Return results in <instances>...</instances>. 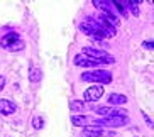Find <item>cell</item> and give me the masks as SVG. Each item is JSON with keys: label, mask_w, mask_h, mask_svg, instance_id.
I'll list each match as a JSON object with an SVG mask.
<instances>
[{"label": "cell", "mask_w": 154, "mask_h": 137, "mask_svg": "<svg viewBox=\"0 0 154 137\" xmlns=\"http://www.w3.org/2000/svg\"><path fill=\"white\" fill-rule=\"evenodd\" d=\"M0 47L5 51H10V53H17V51H22L26 47V42L22 41V37L17 32H9L0 39Z\"/></svg>", "instance_id": "6da1fadb"}, {"label": "cell", "mask_w": 154, "mask_h": 137, "mask_svg": "<svg viewBox=\"0 0 154 137\" xmlns=\"http://www.w3.org/2000/svg\"><path fill=\"white\" fill-rule=\"evenodd\" d=\"M82 53L86 54L88 58H91V59H95L97 63H100V64H113L115 63V58H113L112 54H109L107 51H103V49H97V47L86 46V47H83Z\"/></svg>", "instance_id": "7a4b0ae2"}, {"label": "cell", "mask_w": 154, "mask_h": 137, "mask_svg": "<svg viewBox=\"0 0 154 137\" xmlns=\"http://www.w3.org/2000/svg\"><path fill=\"white\" fill-rule=\"evenodd\" d=\"M82 81H95L102 85L112 83V73L107 69H95V71H85L82 73Z\"/></svg>", "instance_id": "3957f363"}, {"label": "cell", "mask_w": 154, "mask_h": 137, "mask_svg": "<svg viewBox=\"0 0 154 137\" xmlns=\"http://www.w3.org/2000/svg\"><path fill=\"white\" fill-rule=\"evenodd\" d=\"M91 127H124L129 123V117H102V119H97V120H91Z\"/></svg>", "instance_id": "277c9868"}, {"label": "cell", "mask_w": 154, "mask_h": 137, "mask_svg": "<svg viewBox=\"0 0 154 137\" xmlns=\"http://www.w3.org/2000/svg\"><path fill=\"white\" fill-rule=\"evenodd\" d=\"M103 96V87L102 85H95V87L86 88L85 93H83V98H85L86 103H91V102H97Z\"/></svg>", "instance_id": "5b68a950"}, {"label": "cell", "mask_w": 154, "mask_h": 137, "mask_svg": "<svg viewBox=\"0 0 154 137\" xmlns=\"http://www.w3.org/2000/svg\"><path fill=\"white\" fill-rule=\"evenodd\" d=\"M95 112L102 117H127V110L124 108H112V107H97Z\"/></svg>", "instance_id": "8992f818"}, {"label": "cell", "mask_w": 154, "mask_h": 137, "mask_svg": "<svg viewBox=\"0 0 154 137\" xmlns=\"http://www.w3.org/2000/svg\"><path fill=\"white\" fill-rule=\"evenodd\" d=\"M73 63L76 64V66H80V68H95V66L100 64V63H97L95 59H91V58H88L86 54H83V53H80V54L75 56Z\"/></svg>", "instance_id": "52a82bcc"}, {"label": "cell", "mask_w": 154, "mask_h": 137, "mask_svg": "<svg viewBox=\"0 0 154 137\" xmlns=\"http://www.w3.org/2000/svg\"><path fill=\"white\" fill-rule=\"evenodd\" d=\"M17 112V103L12 100H7V98H2L0 100V114L2 115H14Z\"/></svg>", "instance_id": "ba28073f"}, {"label": "cell", "mask_w": 154, "mask_h": 137, "mask_svg": "<svg viewBox=\"0 0 154 137\" xmlns=\"http://www.w3.org/2000/svg\"><path fill=\"white\" fill-rule=\"evenodd\" d=\"M102 135H112V132L105 130V129L91 127V125H90V127H86L85 130L80 134V137H102Z\"/></svg>", "instance_id": "9c48e42d"}, {"label": "cell", "mask_w": 154, "mask_h": 137, "mask_svg": "<svg viewBox=\"0 0 154 137\" xmlns=\"http://www.w3.org/2000/svg\"><path fill=\"white\" fill-rule=\"evenodd\" d=\"M98 19H102L105 24H109V26H112L113 29H117L119 26H120V20H119L117 14H112V12H100L98 15H97Z\"/></svg>", "instance_id": "30bf717a"}, {"label": "cell", "mask_w": 154, "mask_h": 137, "mask_svg": "<svg viewBox=\"0 0 154 137\" xmlns=\"http://www.w3.org/2000/svg\"><path fill=\"white\" fill-rule=\"evenodd\" d=\"M80 31L83 32V34H86V36H90V37H93V39H97V41H102L98 37V32H97V29L91 26L90 22H86V20H83L82 24H80Z\"/></svg>", "instance_id": "8fae6325"}, {"label": "cell", "mask_w": 154, "mask_h": 137, "mask_svg": "<svg viewBox=\"0 0 154 137\" xmlns=\"http://www.w3.org/2000/svg\"><path fill=\"white\" fill-rule=\"evenodd\" d=\"M71 123L76 127H90L91 125V119L88 115H73L71 117Z\"/></svg>", "instance_id": "7c38bea8"}, {"label": "cell", "mask_w": 154, "mask_h": 137, "mask_svg": "<svg viewBox=\"0 0 154 137\" xmlns=\"http://www.w3.org/2000/svg\"><path fill=\"white\" fill-rule=\"evenodd\" d=\"M122 5L125 7V10H129L134 17H137V15L140 14L139 12V5H140V2H137V0H127V2H122ZM127 12V14H129Z\"/></svg>", "instance_id": "4fadbf2b"}, {"label": "cell", "mask_w": 154, "mask_h": 137, "mask_svg": "<svg viewBox=\"0 0 154 137\" xmlns=\"http://www.w3.org/2000/svg\"><path fill=\"white\" fill-rule=\"evenodd\" d=\"M90 108V103H86L85 100H73L69 102V110L71 112H85Z\"/></svg>", "instance_id": "5bb4252c"}, {"label": "cell", "mask_w": 154, "mask_h": 137, "mask_svg": "<svg viewBox=\"0 0 154 137\" xmlns=\"http://www.w3.org/2000/svg\"><path fill=\"white\" fill-rule=\"evenodd\" d=\"M109 103L110 105H124V103H127V96L122 95V93H110Z\"/></svg>", "instance_id": "9a60e30c"}, {"label": "cell", "mask_w": 154, "mask_h": 137, "mask_svg": "<svg viewBox=\"0 0 154 137\" xmlns=\"http://www.w3.org/2000/svg\"><path fill=\"white\" fill-rule=\"evenodd\" d=\"M93 5H95L97 9L100 10V12H112V14H115L113 12V7H112V2H102V0H93Z\"/></svg>", "instance_id": "2e32d148"}, {"label": "cell", "mask_w": 154, "mask_h": 137, "mask_svg": "<svg viewBox=\"0 0 154 137\" xmlns=\"http://www.w3.org/2000/svg\"><path fill=\"white\" fill-rule=\"evenodd\" d=\"M29 80H31V83L41 81V71H39V68H36L34 64H31V68H29Z\"/></svg>", "instance_id": "e0dca14e"}, {"label": "cell", "mask_w": 154, "mask_h": 137, "mask_svg": "<svg viewBox=\"0 0 154 137\" xmlns=\"http://www.w3.org/2000/svg\"><path fill=\"white\" fill-rule=\"evenodd\" d=\"M112 7L117 10L122 17H127V15H129V14H127V10H125V7L122 5V2H117V0H115V2H112Z\"/></svg>", "instance_id": "ac0fdd59"}, {"label": "cell", "mask_w": 154, "mask_h": 137, "mask_svg": "<svg viewBox=\"0 0 154 137\" xmlns=\"http://www.w3.org/2000/svg\"><path fill=\"white\" fill-rule=\"evenodd\" d=\"M32 127L36 129V130H41V129L44 127V120H42V117H34V119H32Z\"/></svg>", "instance_id": "d6986e66"}, {"label": "cell", "mask_w": 154, "mask_h": 137, "mask_svg": "<svg viewBox=\"0 0 154 137\" xmlns=\"http://www.w3.org/2000/svg\"><path fill=\"white\" fill-rule=\"evenodd\" d=\"M5 88V76H0V91Z\"/></svg>", "instance_id": "ffe728a7"}, {"label": "cell", "mask_w": 154, "mask_h": 137, "mask_svg": "<svg viewBox=\"0 0 154 137\" xmlns=\"http://www.w3.org/2000/svg\"><path fill=\"white\" fill-rule=\"evenodd\" d=\"M142 46H144L146 49H152V42L147 41V42H142Z\"/></svg>", "instance_id": "44dd1931"}, {"label": "cell", "mask_w": 154, "mask_h": 137, "mask_svg": "<svg viewBox=\"0 0 154 137\" xmlns=\"http://www.w3.org/2000/svg\"><path fill=\"white\" fill-rule=\"evenodd\" d=\"M142 117H144V119H146V122H147V125H149V127H151V125H152V120H151L149 117H147V115L144 114V112H142Z\"/></svg>", "instance_id": "7402d4cb"}]
</instances>
